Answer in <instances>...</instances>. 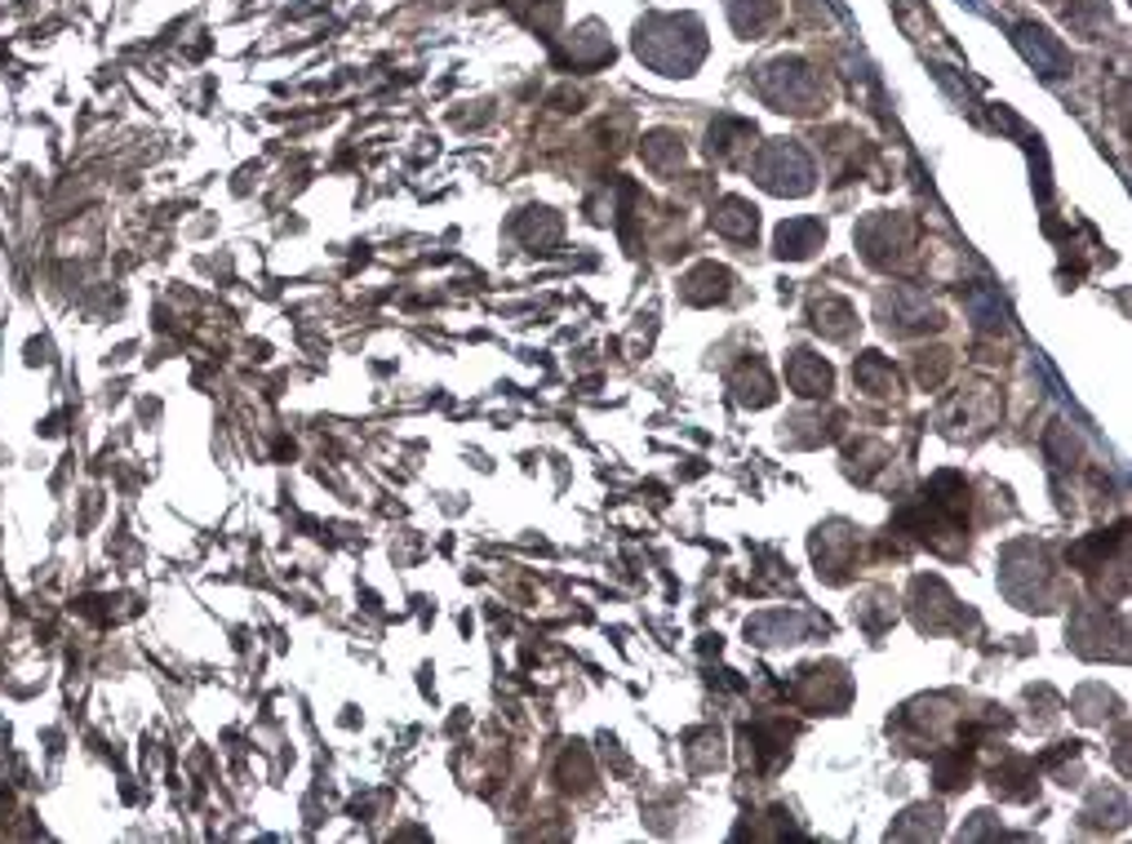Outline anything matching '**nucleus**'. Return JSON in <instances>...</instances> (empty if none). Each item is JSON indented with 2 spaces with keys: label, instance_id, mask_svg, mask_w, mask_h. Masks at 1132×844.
<instances>
[{
  "label": "nucleus",
  "instance_id": "obj_1",
  "mask_svg": "<svg viewBox=\"0 0 1132 844\" xmlns=\"http://www.w3.org/2000/svg\"><path fill=\"white\" fill-rule=\"evenodd\" d=\"M804 236H817V222H790V227H782V236H777V244H782V253H808L804 249Z\"/></svg>",
  "mask_w": 1132,
  "mask_h": 844
}]
</instances>
